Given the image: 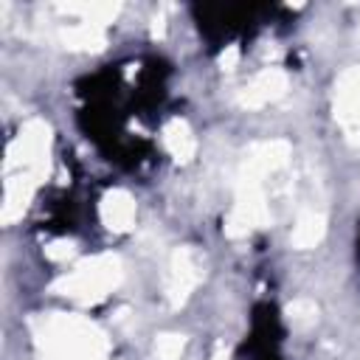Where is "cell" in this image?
Listing matches in <instances>:
<instances>
[{
	"instance_id": "1",
	"label": "cell",
	"mask_w": 360,
	"mask_h": 360,
	"mask_svg": "<svg viewBox=\"0 0 360 360\" xmlns=\"http://www.w3.org/2000/svg\"><path fill=\"white\" fill-rule=\"evenodd\" d=\"M31 335L39 360H107V335L84 315L48 312L31 318Z\"/></svg>"
},
{
	"instance_id": "2",
	"label": "cell",
	"mask_w": 360,
	"mask_h": 360,
	"mask_svg": "<svg viewBox=\"0 0 360 360\" xmlns=\"http://www.w3.org/2000/svg\"><path fill=\"white\" fill-rule=\"evenodd\" d=\"M124 278V264L115 253H98L90 259H82L70 273L59 276L51 284V292L65 295L76 304H98L104 301Z\"/></svg>"
},
{
	"instance_id": "3",
	"label": "cell",
	"mask_w": 360,
	"mask_h": 360,
	"mask_svg": "<svg viewBox=\"0 0 360 360\" xmlns=\"http://www.w3.org/2000/svg\"><path fill=\"white\" fill-rule=\"evenodd\" d=\"M51 127L42 118H31L20 127V132L11 138L3 160V172H31L39 183L51 174Z\"/></svg>"
},
{
	"instance_id": "4",
	"label": "cell",
	"mask_w": 360,
	"mask_h": 360,
	"mask_svg": "<svg viewBox=\"0 0 360 360\" xmlns=\"http://www.w3.org/2000/svg\"><path fill=\"white\" fill-rule=\"evenodd\" d=\"M264 225H270V205H267L262 180L236 174V200L225 217V236L242 239L253 228H264Z\"/></svg>"
},
{
	"instance_id": "5",
	"label": "cell",
	"mask_w": 360,
	"mask_h": 360,
	"mask_svg": "<svg viewBox=\"0 0 360 360\" xmlns=\"http://www.w3.org/2000/svg\"><path fill=\"white\" fill-rule=\"evenodd\" d=\"M202 281V259L194 248H177L169 259V270H166V281H163V298L169 307H183L188 301V295L194 292V287Z\"/></svg>"
},
{
	"instance_id": "6",
	"label": "cell",
	"mask_w": 360,
	"mask_h": 360,
	"mask_svg": "<svg viewBox=\"0 0 360 360\" xmlns=\"http://www.w3.org/2000/svg\"><path fill=\"white\" fill-rule=\"evenodd\" d=\"M292 155V146L281 138L276 141H262V143H253L245 158H242V166H239V174H248L253 180H264L267 174L278 172L281 166H287Z\"/></svg>"
},
{
	"instance_id": "7",
	"label": "cell",
	"mask_w": 360,
	"mask_h": 360,
	"mask_svg": "<svg viewBox=\"0 0 360 360\" xmlns=\"http://www.w3.org/2000/svg\"><path fill=\"white\" fill-rule=\"evenodd\" d=\"M287 84H290V79L281 68H264L239 90L236 101L248 110H259V107H267V104L278 101L287 93Z\"/></svg>"
},
{
	"instance_id": "8",
	"label": "cell",
	"mask_w": 360,
	"mask_h": 360,
	"mask_svg": "<svg viewBox=\"0 0 360 360\" xmlns=\"http://www.w3.org/2000/svg\"><path fill=\"white\" fill-rule=\"evenodd\" d=\"M332 110L346 129H360V65H352L338 76Z\"/></svg>"
},
{
	"instance_id": "9",
	"label": "cell",
	"mask_w": 360,
	"mask_h": 360,
	"mask_svg": "<svg viewBox=\"0 0 360 360\" xmlns=\"http://www.w3.org/2000/svg\"><path fill=\"white\" fill-rule=\"evenodd\" d=\"M39 180L31 172H14L6 174V186H3V208H0V219L3 225H11L14 219H20L37 191Z\"/></svg>"
},
{
	"instance_id": "10",
	"label": "cell",
	"mask_w": 360,
	"mask_h": 360,
	"mask_svg": "<svg viewBox=\"0 0 360 360\" xmlns=\"http://www.w3.org/2000/svg\"><path fill=\"white\" fill-rule=\"evenodd\" d=\"M98 219L112 233H127L135 225V200L124 188H110L98 200Z\"/></svg>"
},
{
	"instance_id": "11",
	"label": "cell",
	"mask_w": 360,
	"mask_h": 360,
	"mask_svg": "<svg viewBox=\"0 0 360 360\" xmlns=\"http://www.w3.org/2000/svg\"><path fill=\"white\" fill-rule=\"evenodd\" d=\"M160 141L174 163H188L197 155V138H194L188 121H183V118H169L160 129Z\"/></svg>"
},
{
	"instance_id": "12",
	"label": "cell",
	"mask_w": 360,
	"mask_h": 360,
	"mask_svg": "<svg viewBox=\"0 0 360 360\" xmlns=\"http://www.w3.org/2000/svg\"><path fill=\"white\" fill-rule=\"evenodd\" d=\"M59 42H62L68 51H104L107 34H104V25H96V22H76V25L59 28Z\"/></svg>"
},
{
	"instance_id": "13",
	"label": "cell",
	"mask_w": 360,
	"mask_h": 360,
	"mask_svg": "<svg viewBox=\"0 0 360 360\" xmlns=\"http://www.w3.org/2000/svg\"><path fill=\"white\" fill-rule=\"evenodd\" d=\"M323 236H326V217L318 211H301L290 231V242L298 250H309V248L321 245Z\"/></svg>"
},
{
	"instance_id": "14",
	"label": "cell",
	"mask_w": 360,
	"mask_h": 360,
	"mask_svg": "<svg viewBox=\"0 0 360 360\" xmlns=\"http://www.w3.org/2000/svg\"><path fill=\"white\" fill-rule=\"evenodd\" d=\"M65 14H79L82 22H96V25H107L118 17L121 3H62L56 6Z\"/></svg>"
},
{
	"instance_id": "15",
	"label": "cell",
	"mask_w": 360,
	"mask_h": 360,
	"mask_svg": "<svg viewBox=\"0 0 360 360\" xmlns=\"http://www.w3.org/2000/svg\"><path fill=\"white\" fill-rule=\"evenodd\" d=\"M284 315H287V323L292 329H309L318 321V307L309 298H295L292 304H287Z\"/></svg>"
},
{
	"instance_id": "16",
	"label": "cell",
	"mask_w": 360,
	"mask_h": 360,
	"mask_svg": "<svg viewBox=\"0 0 360 360\" xmlns=\"http://www.w3.org/2000/svg\"><path fill=\"white\" fill-rule=\"evenodd\" d=\"M183 349H186V338L177 335V332H163L155 340V354L160 360H180Z\"/></svg>"
},
{
	"instance_id": "17",
	"label": "cell",
	"mask_w": 360,
	"mask_h": 360,
	"mask_svg": "<svg viewBox=\"0 0 360 360\" xmlns=\"http://www.w3.org/2000/svg\"><path fill=\"white\" fill-rule=\"evenodd\" d=\"M73 253H76V242L73 239H51L45 245V256L51 262H68Z\"/></svg>"
},
{
	"instance_id": "18",
	"label": "cell",
	"mask_w": 360,
	"mask_h": 360,
	"mask_svg": "<svg viewBox=\"0 0 360 360\" xmlns=\"http://www.w3.org/2000/svg\"><path fill=\"white\" fill-rule=\"evenodd\" d=\"M239 56H242V51H239V45H236V42L225 45V51L219 53V68H222V70H236Z\"/></svg>"
},
{
	"instance_id": "19",
	"label": "cell",
	"mask_w": 360,
	"mask_h": 360,
	"mask_svg": "<svg viewBox=\"0 0 360 360\" xmlns=\"http://www.w3.org/2000/svg\"><path fill=\"white\" fill-rule=\"evenodd\" d=\"M152 37L155 39H163L166 37V11L163 8L155 11V17H152Z\"/></svg>"
},
{
	"instance_id": "20",
	"label": "cell",
	"mask_w": 360,
	"mask_h": 360,
	"mask_svg": "<svg viewBox=\"0 0 360 360\" xmlns=\"http://www.w3.org/2000/svg\"><path fill=\"white\" fill-rule=\"evenodd\" d=\"M211 360H228V346L225 343H217L214 346V357Z\"/></svg>"
}]
</instances>
